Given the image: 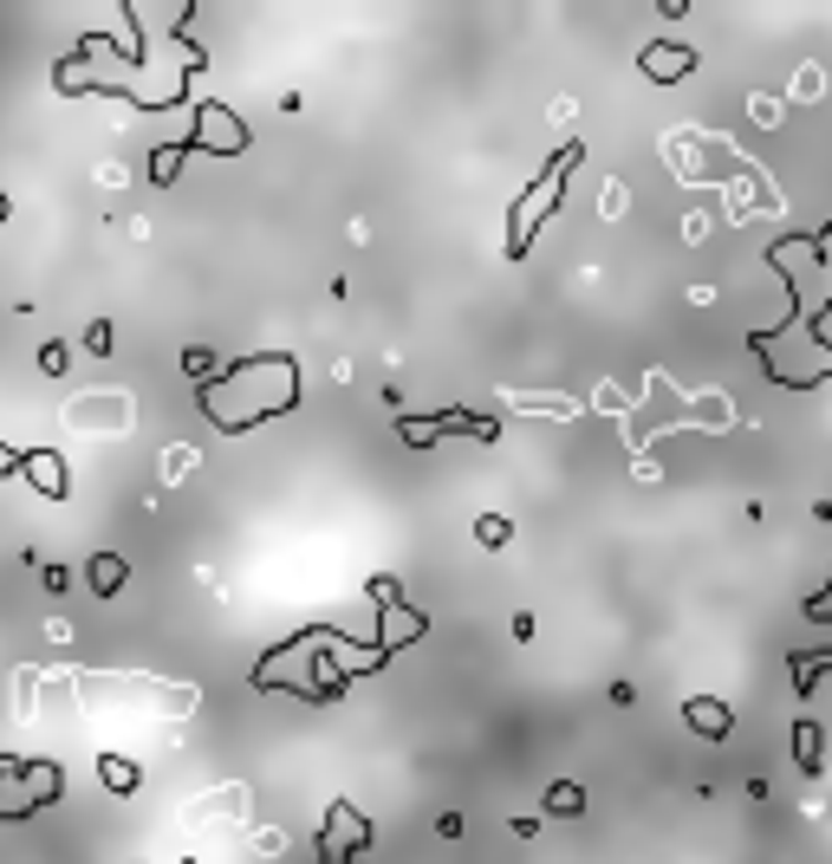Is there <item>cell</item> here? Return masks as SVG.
Instances as JSON below:
<instances>
[{
  "instance_id": "obj_20",
  "label": "cell",
  "mask_w": 832,
  "mask_h": 864,
  "mask_svg": "<svg viewBox=\"0 0 832 864\" xmlns=\"http://www.w3.org/2000/svg\"><path fill=\"white\" fill-rule=\"evenodd\" d=\"M364 592L378 598V611H391V605H403V585H397V578H371Z\"/></svg>"
},
{
  "instance_id": "obj_1",
  "label": "cell",
  "mask_w": 832,
  "mask_h": 864,
  "mask_svg": "<svg viewBox=\"0 0 832 864\" xmlns=\"http://www.w3.org/2000/svg\"><path fill=\"white\" fill-rule=\"evenodd\" d=\"M391 657L378 650V644H351V637H339V630H299V637H287V644H274L260 664H254V689H287V696H299V702H312V709H326V702H339L345 682L351 676H371L384 670Z\"/></svg>"
},
{
  "instance_id": "obj_3",
  "label": "cell",
  "mask_w": 832,
  "mask_h": 864,
  "mask_svg": "<svg viewBox=\"0 0 832 864\" xmlns=\"http://www.w3.org/2000/svg\"><path fill=\"white\" fill-rule=\"evenodd\" d=\"M579 156H586L579 144H559V156H553V163H546V169L534 176V189L521 195V208H514V222H507V254H514V260L534 247L540 215H553V208H559V195H566V176L579 169Z\"/></svg>"
},
{
  "instance_id": "obj_18",
  "label": "cell",
  "mask_w": 832,
  "mask_h": 864,
  "mask_svg": "<svg viewBox=\"0 0 832 864\" xmlns=\"http://www.w3.org/2000/svg\"><path fill=\"white\" fill-rule=\"evenodd\" d=\"M183 371H189V378H196V390L208 384V378H215V371H222V364H215V351H202V344H189V351H183Z\"/></svg>"
},
{
  "instance_id": "obj_6",
  "label": "cell",
  "mask_w": 832,
  "mask_h": 864,
  "mask_svg": "<svg viewBox=\"0 0 832 864\" xmlns=\"http://www.w3.org/2000/svg\"><path fill=\"white\" fill-rule=\"evenodd\" d=\"M397 435L410 449H430L436 435H469V442H494L501 423L494 416H475V410H436V416H397Z\"/></svg>"
},
{
  "instance_id": "obj_23",
  "label": "cell",
  "mask_w": 832,
  "mask_h": 864,
  "mask_svg": "<svg viewBox=\"0 0 832 864\" xmlns=\"http://www.w3.org/2000/svg\"><path fill=\"white\" fill-rule=\"evenodd\" d=\"M20 455H27V449H7V442H0V475H20Z\"/></svg>"
},
{
  "instance_id": "obj_14",
  "label": "cell",
  "mask_w": 832,
  "mask_h": 864,
  "mask_svg": "<svg viewBox=\"0 0 832 864\" xmlns=\"http://www.w3.org/2000/svg\"><path fill=\"white\" fill-rule=\"evenodd\" d=\"M183 163H189V137H170V144H156V156H150V183H156V189H170Z\"/></svg>"
},
{
  "instance_id": "obj_7",
  "label": "cell",
  "mask_w": 832,
  "mask_h": 864,
  "mask_svg": "<svg viewBox=\"0 0 832 864\" xmlns=\"http://www.w3.org/2000/svg\"><path fill=\"white\" fill-rule=\"evenodd\" d=\"M189 150H215V156H242L247 150V124L228 111V104H215V97H202L196 104V131H189Z\"/></svg>"
},
{
  "instance_id": "obj_19",
  "label": "cell",
  "mask_w": 832,
  "mask_h": 864,
  "mask_svg": "<svg viewBox=\"0 0 832 864\" xmlns=\"http://www.w3.org/2000/svg\"><path fill=\"white\" fill-rule=\"evenodd\" d=\"M475 539H482V546H507V539H514V527H507V521H501V514H482V521H475Z\"/></svg>"
},
{
  "instance_id": "obj_12",
  "label": "cell",
  "mask_w": 832,
  "mask_h": 864,
  "mask_svg": "<svg viewBox=\"0 0 832 864\" xmlns=\"http://www.w3.org/2000/svg\"><path fill=\"white\" fill-rule=\"evenodd\" d=\"M20 475L33 481L47 501H65V462H59L52 449H33V455H20Z\"/></svg>"
},
{
  "instance_id": "obj_2",
  "label": "cell",
  "mask_w": 832,
  "mask_h": 864,
  "mask_svg": "<svg viewBox=\"0 0 832 864\" xmlns=\"http://www.w3.org/2000/svg\"><path fill=\"white\" fill-rule=\"evenodd\" d=\"M196 403L215 430L242 435V430H254V423H267V416H287L299 403V364L287 351H247V358L222 364V371L196 390Z\"/></svg>"
},
{
  "instance_id": "obj_24",
  "label": "cell",
  "mask_w": 832,
  "mask_h": 864,
  "mask_svg": "<svg viewBox=\"0 0 832 864\" xmlns=\"http://www.w3.org/2000/svg\"><path fill=\"white\" fill-rule=\"evenodd\" d=\"M65 585H72V573H65V566H47V592H52V598H59Z\"/></svg>"
},
{
  "instance_id": "obj_5",
  "label": "cell",
  "mask_w": 832,
  "mask_h": 864,
  "mask_svg": "<svg viewBox=\"0 0 832 864\" xmlns=\"http://www.w3.org/2000/svg\"><path fill=\"white\" fill-rule=\"evenodd\" d=\"M364 845H371V819L358 813L351 800H332L326 825H319V864H358Z\"/></svg>"
},
{
  "instance_id": "obj_17",
  "label": "cell",
  "mask_w": 832,
  "mask_h": 864,
  "mask_svg": "<svg viewBox=\"0 0 832 864\" xmlns=\"http://www.w3.org/2000/svg\"><path fill=\"white\" fill-rule=\"evenodd\" d=\"M546 813L553 819H586V786H573V780L546 786Z\"/></svg>"
},
{
  "instance_id": "obj_11",
  "label": "cell",
  "mask_w": 832,
  "mask_h": 864,
  "mask_svg": "<svg viewBox=\"0 0 832 864\" xmlns=\"http://www.w3.org/2000/svg\"><path fill=\"white\" fill-rule=\"evenodd\" d=\"M684 716H689V728H696V734H709V741H729V734H735V716H729V702H722V696H689Z\"/></svg>"
},
{
  "instance_id": "obj_9",
  "label": "cell",
  "mask_w": 832,
  "mask_h": 864,
  "mask_svg": "<svg viewBox=\"0 0 832 864\" xmlns=\"http://www.w3.org/2000/svg\"><path fill=\"white\" fill-rule=\"evenodd\" d=\"M423 630H430V618H423V611H410V605H391V611H384V625H378V637H371V644H378L384 657H397V650H403V644H417Z\"/></svg>"
},
{
  "instance_id": "obj_4",
  "label": "cell",
  "mask_w": 832,
  "mask_h": 864,
  "mask_svg": "<svg viewBox=\"0 0 832 864\" xmlns=\"http://www.w3.org/2000/svg\"><path fill=\"white\" fill-rule=\"evenodd\" d=\"M59 793H65V773L52 768V761H20V754H0V819L47 813Z\"/></svg>"
},
{
  "instance_id": "obj_21",
  "label": "cell",
  "mask_w": 832,
  "mask_h": 864,
  "mask_svg": "<svg viewBox=\"0 0 832 864\" xmlns=\"http://www.w3.org/2000/svg\"><path fill=\"white\" fill-rule=\"evenodd\" d=\"M65 364H72V351H65V344H59V338H52L47 351H40V371H47V378H59V371H65Z\"/></svg>"
},
{
  "instance_id": "obj_8",
  "label": "cell",
  "mask_w": 832,
  "mask_h": 864,
  "mask_svg": "<svg viewBox=\"0 0 832 864\" xmlns=\"http://www.w3.org/2000/svg\"><path fill=\"white\" fill-rule=\"evenodd\" d=\"M637 72H644L650 85H684L689 72H696V47L657 40V47H644V52H637Z\"/></svg>"
},
{
  "instance_id": "obj_22",
  "label": "cell",
  "mask_w": 832,
  "mask_h": 864,
  "mask_svg": "<svg viewBox=\"0 0 832 864\" xmlns=\"http://www.w3.org/2000/svg\"><path fill=\"white\" fill-rule=\"evenodd\" d=\"M85 351H92V358H104V351H111V326H104V319L85 332Z\"/></svg>"
},
{
  "instance_id": "obj_16",
  "label": "cell",
  "mask_w": 832,
  "mask_h": 864,
  "mask_svg": "<svg viewBox=\"0 0 832 864\" xmlns=\"http://www.w3.org/2000/svg\"><path fill=\"white\" fill-rule=\"evenodd\" d=\"M820 754H826V734H820V721H800V728H793V761H800L807 773H820V768H826Z\"/></svg>"
},
{
  "instance_id": "obj_13",
  "label": "cell",
  "mask_w": 832,
  "mask_h": 864,
  "mask_svg": "<svg viewBox=\"0 0 832 864\" xmlns=\"http://www.w3.org/2000/svg\"><path fill=\"white\" fill-rule=\"evenodd\" d=\"M85 578H92V592H99V598H117V592H124V578H131V566H124V553H92Z\"/></svg>"
},
{
  "instance_id": "obj_15",
  "label": "cell",
  "mask_w": 832,
  "mask_h": 864,
  "mask_svg": "<svg viewBox=\"0 0 832 864\" xmlns=\"http://www.w3.org/2000/svg\"><path fill=\"white\" fill-rule=\"evenodd\" d=\"M99 780L111 786V793H137V786H144V768L124 761V754H99Z\"/></svg>"
},
{
  "instance_id": "obj_25",
  "label": "cell",
  "mask_w": 832,
  "mask_h": 864,
  "mask_svg": "<svg viewBox=\"0 0 832 864\" xmlns=\"http://www.w3.org/2000/svg\"><path fill=\"white\" fill-rule=\"evenodd\" d=\"M0 222H7V195H0Z\"/></svg>"
},
{
  "instance_id": "obj_10",
  "label": "cell",
  "mask_w": 832,
  "mask_h": 864,
  "mask_svg": "<svg viewBox=\"0 0 832 864\" xmlns=\"http://www.w3.org/2000/svg\"><path fill=\"white\" fill-rule=\"evenodd\" d=\"M65 416H72L79 430H99V423H111V430H131V403H124L117 390H99L92 403H72Z\"/></svg>"
}]
</instances>
